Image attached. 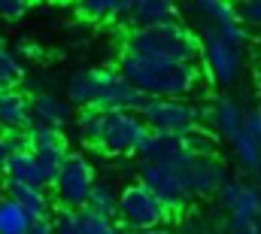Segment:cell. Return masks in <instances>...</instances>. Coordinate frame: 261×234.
<instances>
[{"label": "cell", "mask_w": 261, "mask_h": 234, "mask_svg": "<svg viewBox=\"0 0 261 234\" xmlns=\"http://www.w3.org/2000/svg\"><path fill=\"white\" fill-rule=\"evenodd\" d=\"M116 70L143 98L152 101H186L192 95H203L200 64H173V61L137 58L130 52H122Z\"/></svg>", "instance_id": "obj_1"}, {"label": "cell", "mask_w": 261, "mask_h": 234, "mask_svg": "<svg viewBox=\"0 0 261 234\" xmlns=\"http://www.w3.org/2000/svg\"><path fill=\"white\" fill-rule=\"evenodd\" d=\"M76 128L82 140L107 155H137L149 128L137 113H103V110H79Z\"/></svg>", "instance_id": "obj_2"}, {"label": "cell", "mask_w": 261, "mask_h": 234, "mask_svg": "<svg viewBox=\"0 0 261 234\" xmlns=\"http://www.w3.org/2000/svg\"><path fill=\"white\" fill-rule=\"evenodd\" d=\"M125 52L137 58L173 61V64H200V37L186 21H170L161 28L128 31Z\"/></svg>", "instance_id": "obj_3"}, {"label": "cell", "mask_w": 261, "mask_h": 234, "mask_svg": "<svg viewBox=\"0 0 261 234\" xmlns=\"http://www.w3.org/2000/svg\"><path fill=\"white\" fill-rule=\"evenodd\" d=\"M197 37H200V70H203L206 82L219 85V88L234 85L240 79V73H243L246 49L228 43L225 37H219L210 28H200Z\"/></svg>", "instance_id": "obj_4"}, {"label": "cell", "mask_w": 261, "mask_h": 234, "mask_svg": "<svg viewBox=\"0 0 261 234\" xmlns=\"http://www.w3.org/2000/svg\"><path fill=\"white\" fill-rule=\"evenodd\" d=\"M94 182H97L94 165L82 152H70L67 161L61 165V171H58V176H55V182H52L58 207H64V210H85Z\"/></svg>", "instance_id": "obj_5"}, {"label": "cell", "mask_w": 261, "mask_h": 234, "mask_svg": "<svg viewBox=\"0 0 261 234\" xmlns=\"http://www.w3.org/2000/svg\"><path fill=\"white\" fill-rule=\"evenodd\" d=\"M167 216L170 213L164 210V204L140 179L119 192V219H122L125 228H130V234L149 231V228H164Z\"/></svg>", "instance_id": "obj_6"}, {"label": "cell", "mask_w": 261, "mask_h": 234, "mask_svg": "<svg viewBox=\"0 0 261 234\" xmlns=\"http://www.w3.org/2000/svg\"><path fill=\"white\" fill-rule=\"evenodd\" d=\"M137 116L152 134L186 137L189 131L197 128V104H192V101H152L149 98Z\"/></svg>", "instance_id": "obj_7"}, {"label": "cell", "mask_w": 261, "mask_h": 234, "mask_svg": "<svg viewBox=\"0 0 261 234\" xmlns=\"http://www.w3.org/2000/svg\"><path fill=\"white\" fill-rule=\"evenodd\" d=\"M140 182L164 204L167 213H182L192 201L189 182L182 168H164V165H143L140 168Z\"/></svg>", "instance_id": "obj_8"}, {"label": "cell", "mask_w": 261, "mask_h": 234, "mask_svg": "<svg viewBox=\"0 0 261 234\" xmlns=\"http://www.w3.org/2000/svg\"><path fill=\"white\" fill-rule=\"evenodd\" d=\"M28 143H31V152H34V158H37L43 176H46V185L52 189V182H55V176L61 171V165H64L67 155H70L64 131L46 128V125H34V122H31V128H28Z\"/></svg>", "instance_id": "obj_9"}, {"label": "cell", "mask_w": 261, "mask_h": 234, "mask_svg": "<svg viewBox=\"0 0 261 234\" xmlns=\"http://www.w3.org/2000/svg\"><path fill=\"white\" fill-rule=\"evenodd\" d=\"M149 98H143L130 82L122 79V73L116 67H100V91L91 110H103V113H140L143 104Z\"/></svg>", "instance_id": "obj_10"}, {"label": "cell", "mask_w": 261, "mask_h": 234, "mask_svg": "<svg viewBox=\"0 0 261 234\" xmlns=\"http://www.w3.org/2000/svg\"><path fill=\"white\" fill-rule=\"evenodd\" d=\"M186 182H189V192L192 198H210V195H219V189L228 182V165L216 158H192L186 168Z\"/></svg>", "instance_id": "obj_11"}, {"label": "cell", "mask_w": 261, "mask_h": 234, "mask_svg": "<svg viewBox=\"0 0 261 234\" xmlns=\"http://www.w3.org/2000/svg\"><path fill=\"white\" fill-rule=\"evenodd\" d=\"M179 6L167 3V0H134L125 9L122 25H128L130 31H146V28H161L170 21H182L179 18Z\"/></svg>", "instance_id": "obj_12"}, {"label": "cell", "mask_w": 261, "mask_h": 234, "mask_svg": "<svg viewBox=\"0 0 261 234\" xmlns=\"http://www.w3.org/2000/svg\"><path fill=\"white\" fill-rule=\"evenodd\" d=\"M137 158L143 165H164V168H186L192 161V155L182 149L179 137H167V134H152L143 140V146L137 149Z\"/></svg>", "instance_id": "obj_13"}, {"label": "cell", "mask_w": 261, "mask_h": 234, "mask_svg": "<svg viewBox=\"0 0 261 234\" xmlns=\"http://www.w3.org/2000/svg\"><path fill=\"white\" fill-rule=\"evenodd\" d=\"M228 228H231V234L261 228V189L255 182L243 179L234 204L228 207Z\"/></svg>", "instance_id": "obj_14"}, {"label": "cell", "mask_w": 261, "mask_h": 234, "mask_svg": "<svg viewBox=\"0 0 261 234\" xmlns=\"http://www.w3.org/2000/svg\"><path fill=\"white\" fill-rule=\"evenodd\" d=\"M3 195L12 198V201L31 216V222H37V219H49V216H52V198H49L46 189H37V185H24V182H12V179H6V182H3Z\"/></svg>", "instance_id": "obj_15"}, {"label": "cell", "mask_w": 261, "mask_h": 234, "mask_svg": "<svg viewBox=\"0 0 261 234\" xmlns=\"http://www.w3.org/2000/svg\"><path fill=\"white\" fill-rule=\"evenodd\" d=\"M73 119V107L67 104V98L49 95V91H37L31 101V122L34 125H46V128H64Z\"/></svg>", "instance_id": "obj_16"}, {"label": "cell", "mask_w": 261, "mask_h": 234, "mask_svg": "<svg viewBox=\"0 0 261 234\" xmlns=\"http://www.w3.org/2000/svg\"><path fill=\"white\" fill-rule=\"evenodd\" d=\"M0 128L3 131H28L31 128V98L21 88L0 91Z\"/></svg>", "instance_id": "obj_17"}, {"label": "cell", "mask_w": 261, "mask_h": 234, "mask_svg": "<svg viewBox=\"0 0 261 234\" xmlns=\"http://www.w3.org/2000/svg\"><path fill=\"white\" fill-rule=\"evenodd\" d=\"M100 91V67H82L67 79V104L79 110H91Z\"/></svg>", "instance_id": "obj_18"}, {"label": "cell", "mask_w": 261, "mask_h": 234, "mask_svg": "<svg viewBox=\"0 0 261 234\" xmlns=\"http://www.w3.org/2000/svg\"><path fill=\"white\" fill-rule=\"evenodd\" d=\"M243 113H246V107L237 98H231V95L219 98L213 104V134H219L231 143L243 131Z\"/></svg>", "instance_id": "obj_19"}, {"label": "cell", "mask_w": 261, "mask_h": 234, "mask_svg": "<svg viewBox=\"0 0 261 234\" xmlns=\"http://www.w3.org/2000/svg\"><path fill=\"white\" fill-rule=\"evenodd\" d=\"M189 12L197 15V25L200 28H213V31H225L231 25H240V15H237V6L234 3H225V0H200L192 3Z\"/></svg>", "instance_id": "obj_20"}, {"label": "cell", "mask_w": 261, "mask_h": 234, "mask_svg": "<svg viewBox=\"0 0 261 234\" xmlns=\"http://www.w3.org/2000/svg\"><path fill=\"white\" fill-rule=\"evenodd\" d=\"M6 179L24 182V185H37V189H49V185H46V176H43V171H40V165H37V158H34L31 149H28V152H15V155L9 158Z\"/></svg>", "instance_id": "obj_21"}, {"label": "cell", "mask_w": 261, "mask_h": 234, "mask_svg": "<svg viewBox=\"0 0 261 234\" xmlns=\"http://www.w3.org/2000/svg\"><path fill=\"white\" fill-rule=\"evenodd\" d=\"M125 9H128L125 0H85V3H76V12L85 21H122Z\"/></svg>", "instance_id": "obj_22"}, {"label": "cell", "mask_w": 261, "mask_h": 234, "mask_svg": "<svg viewBox=\"0 0 261 234\" xmlns=\"http://www.w3.org/2000/svg\"><path fill=\"white\" fill-rule=\"evenodd\" d=\"M88 210L97 213V216L116 219L119 216V192H116V185L113 182H94L91 198H88Z\"/></svg>", "instance_id": "obj_23"}, {"label": "cell", "mask_w": 261, "mask_h": 234, "mask_svg": "<svg viewBox=\"0 0 261 234\" xmlns=\"http://www.w3.org/2000/svg\"><path fill=\"white\" fill-rule=\"evenodd\" d=\"M31 216L6 195H0V234H28Z\"/></svg>", "instance_id": "obj_24"}, {"label": "cell", "mask_w": 261, "mask_h": 234, "mask_svg": "<svg viewBox=\"0 0 261 234\" xmlns=\"http://www.w3.org/2000/svg\"><path fill=\"white\" fill-rule=\"evenodd\" d=\"M231 149H234V158H237V165L243 168V171H249V174H255L261 165V143L258 140H252L249 134H237L234 140H231Z\"/></svg>", "instance_id": "obj_25"}, {"label": "cell", "mask_w": 261, "mask_h": 234, "mask_svg": "<svg viewBox=\"0 0 261 234\" xmlns=\"http://www.w3.org/2000/svg\"><path fill=\"white\" fill-rule=\"evenodd\" d=\"M179 140H182V149H186L192 158H216V152H219L216 134H213V131H203V128L189 131V134L179 137Z\"/></svg>", "instance_id": "obj_26"}, {"label": "cell", "mask_w": 261, "mask_h": 234, "mask_svg": "<svg viewBox=\"0 0 261 234\" xmlns=\"http://www.w3.org/2000/svg\"><path fill=\"white\" fill-rule=\"evenodd\" d=\"M21 82H24V64L15 58V52L9 46L0 43V91L18 88Z\"/></svg>", "instance_id": "obj_27"}, {"label": "cell", "mask_w": 261, "mask_h": 234, "mask_svg": "<svg viewBox=\"0 0 261 234\" xmlns=\"http://www.w3.org/2000/svg\"><path fill=\"white\" fill-rule=\"evenodd\" d=\"M49 222H52V231L55 234H82V210L58 207V210H52Z\"/></svg>", "instance_id": "obj_28"}, {"label": "cell", "mask_w": 261, "mask_h": 234, "mask_svg": "<svg viewBox=\"0 0 261 234\" xmlns=\"http://www.w3.org/2000/svg\"><path fill=\"white\" fill-rule=\"evenodd\" d=\"M82 234H122V228L116 225V219L97 216V213H91L85 207L82 210Z\"/></svg>", "instance_id": "obj_29"}, {"label": "cell", "mask_w": 261, "mask_h": 234, "mask_svg": "<svg viewBox=\"0 0 261 234\" xmlns=\"http://www.w3.org/2000/svg\"><path fill=\"white\" fill-rule=\"evenodd\" d=\"M28 12H31L28 0H0V21H6V25L21 21Z\"/></svg>", "instance_id": "obj_30"}, {"label": "cell", "mask_w": 261, "mask_h": 234, "mask_svg": "<svg viewBox=\"0 0 261 234\" xmlns=\"http://www.w3.org/2000/svg\"><path fill=\"white\" fill-rule=\"evenodd\" d=\"M237 15L243 21V28H258L261 31V0H246L237 6Z\"/></svg>", "instance_id": "obj_31"}, {"label": "cell", "mask_w": 261, "mask_h": 234, "mask_svg": "<svg viewBox=\"0 0 261 234\" xmlns=\"http://www.w3.org/2000/svg\"><path fill=\"white\" fill-rule=\"evenodd\" d=\"M12 52H15V58H43V46L37 43V40H31V37H18L15 40V46H12Z\"/></svg>", "instance_id": "obj_32"}, {"label": "cell", "mask_w": 261, "mask_h": 234, "mask_svg": "<svg viewBox=\"0 0 261 234\" xmlns=\"http://www.w3.org/2000/svg\"><path fill=\"white\" fill-rule=\"evenodd\" d=\"M243 134H249L252 140L261 143V107H252L243 113Z\"/></svg>", "instance_id": "obj_33"}, {"label": "cell", "mask_w": 261, "mask_h": 234, "mask_svg": "<svg viewBox=\"0 0 261 234\" xmlns=\"http://www.w3.org/2000/svg\"><path fill=\"white\" fill-rule=\"evenodd\" d=\"M0 137H3V143L12 149V155H15V152H28V149H31V143H28V131H3Z\"/></svg>", "instance_id": "obj_34"}, {"label": "cell", "mask_w": 261, "mask_h": 234, "mask_svg": "<svg viewBox=\"0 0 261 234\" xmlns=\"http://www.w3.org/2000/svg\"><path fill=\"white\" fill-rule=\"evenodd\" d=\"M9 158H12V149L3 143V137H0V176H6V168H9Z\"/></svg>", "instance_id": "obj_35"}, {"label": "cell", "mask_w": 261, "mask_h": 234, "mask_svg": "<svg viewBox=\"0 0 261 234\" xmlns=\"http://www.w3.org/2000/svg\"><path fill=\"white\" fill-rule=\"evenodd\" d=\"M28 234H55V231H52V222L49 219H37V222H31Z\"/></svg>", "instance_id": "obj_36"}, {"label": "cell", "mask_w": 261, "mask_h": 234, "mask_svg": "<svg viewBox=\"0 0 261 234\" xmlns=\"http://www.w3.org/2000/svg\"><path fill=\"white\" fill-rule=\"evenodd\" d=\"M134 234H173L170 228H149V231H134Z\"/></svg>", "instance_id": "obj_37"}, {"label": "cell", "mask_w": 261, "mask_h": 234, "mask_svg": "<svg viewBox=\"0 0 261 234\" xmlns=\"http://www.w3.org/2000/svg\"><path fill=\"white\" fill-rule=\"evenodd\" d=\"M255 185L261 189V165H258V171H255Z\"/></svg>", "instance_id": "obj_38"}, {"label": "cell", "mask_w": 261, "mask_h": 234, "mask_svg": "<svg viewBox=\"0 0 261 234\" xmlns=\"http://www.w3.org/2000/svg\"><path fill=\"white\" fill-rule=\"evenodd\" d=\"M237 234H261V228H255V231H237Z\"/></svg>", "instance_id": "obj_39"}]
</instances>
